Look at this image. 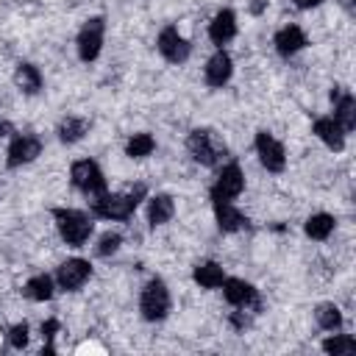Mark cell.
<instances>
[{
	"label": "cell",
	"instance_id": "6da1fadb",
	"mask_svg": "<svg viewBox=\"0 0 356 356\" xmlns=\"http://www.w3.org/2000/svg\"><path fill=\"white\" fill-rule=\"evenodd\" d=\"M147 195V186L145 184H136L125 192H103V195H95L89 197V214L97 217V220H128L136 206L145 200Z\"/></svg>",
	"mask_w": 356,
	"mask_h": 356
},
{
	"label": "cell",
	"instance_id": "7a4b0ae2",
	"mask_svg": "<svg viewBox=\"0 0 356 356\" xmlns=\"http://www.w3.org/2000/svg\"><path fill=\"white\" fill-rule=\"evenodd\" d=\"M53 220H56V231H58L61 242L70 248H83L95 231L92 214H86L81 209L58 206V209H53Z\"/></svg>",
	"mask_w": 356,
	"mask_h": 356
},
{
	"label": "cell",
	"instance_id": "3957f363",
	"mask_svg": "<svg viewBox=\"0 0 356 356\" xmlns=\"http://www.w3.org/2000/svg\"><path fill=\"white\" fill-rule=\"evenodd\" d=\"M186 150H189V156H192L197 164H203V167H217V164H222V159L228 156L225 142H220L217 134L209 131V128H195V131H189V136H186Z\"/></svg>",
	"mask_w": 356,
	"mask_h": 356
},
{
	"label": "cell",
	"instance_id": "277c9868",
	"mask_svg": "<svg viewBox=\"0 0 356 356\" xmlns=\"http://www.w3.org/2000/svg\"><path fill=\"white\" fill-rule=\"evenodd\" d=\"M170 306H172V298H170L167 284L161 278H150L139 295V314L147 323H161L170 314Z\"/></svg>",
	"mask_w": 356,
	"mask_h": 356
},
{
	"label": "cell",
	"instance_id": "5b68a950",
	"mask_svg": "<svg viewBox=\"0 0 356 356\" xmlns=\"http://www.w3.org/2000/svg\"><path fill=\"white\" fill-rule=\"evenodd\" d=\"M70 181H72V186H75L81 195H86V197L103 195V192L108 189L100 164L92 161V159H78V161H72V167H70Z\"/></svg>",
	"mask_w": 356,
	"mask_h": 356
},
{
	"label": "cell",
	"instance_id": "8992f818",
	"mask_svg": "<svg viewBox=\"0 0 356 356\" xmlns=\"http://www.w3.org/2000/svg\"><path fill=\"white\" fill-rule=\"evenodd\" d=\"M220 289H222V298L234 309H248L250 314H259L261 312V295H259V289L250 281H245V278H228L225 275V281H222Z\"/></svg>",
	"mask_w": 356,
	"mask_h": 356
},
{
	"label": "cell",
	"instance_id": "52a82bcc",
	"mask_svg": "<svg viewBox=\"0 0 356 356\" xmlns=\"http://www.w3.org/2000/svg\"><path fill=\"white\" fill-rule=\"evenodd\" d=\"M103 36H106V19L103 17H89L81 31H78V39H75V47H78V58L81 61H95L103 50Z\"/></svg>",
	"mask_w": 356,
	"mask_h": 356
},
{
	"label": "cell",
	"instance_id": "ba28073f",
	"mask_svg": "<svg viewBox=\"0 0 356 356\" xmlns=\"http://www.w3.org/2000/svg\"><path fill=\"white\" fill-rule=\"evenodd\" d=\"M245 189V172L236 161H228L220 167L211 189H209V197L211 200H236Z\"/></svg>",
	"mask_w": 356,
	"mask_h": 356
},
{
	"label": "cell",
	"instance_id": "9c48e42d",
	"mask_svg": "<svg viewBox=\"0 0 356 356\" xmlns=\"http://www.w3.org/2000/svg\"><path fill=\"white\" fill-rule=\"evenodd\" d=\"M156 47H159V53L164 56V61H170V64H184V61L192 56L189 39H186L175 25L161 28V33H159V39H156Z\"/></svg>",
	"mask_w": 356,
	"mask_h": 356
},
{
	"label": "cell",
	"instance_id": "30bf717a",
	"mask_svg": "<svg viewBox=\"0 0 356 356\" xmlns=\"http://www.w3.org/2000/svg\"><path fill=\"white\" fill-rule=\"evenodd\" d=\"M39 156H42V139L36 134H17L8 145L6 164H8V170H17V167H25V164L36 161Z\"/></svg>",
	"mask_w": 356,
	"mask_h": 356
},
{
	"label": "cell",
	"instance_id": "8fae6325",
	"mask_svg": "<svg viewBox=\"0 0 356 356\" xmlns=\"http://www.w3.org/2000/svg\"><path fill=\"white\" fill-rule=\"evenodd\" d=\"M253 145H256V156H259V161H261V167H264L267 172H281V170L286 167L284 145H281L270 131H259L256 139H253Z\"/></svg>",
	"mask_w": 356,
	"mask_h": 356
},
{
	"label": "cell",
	"instance_id": "7c38bea8",
	"mask_svg": "<svg viewBox=\"0 0 356 356\" xmlns=\"http://www.w3.org/2000/svg\"><path fill=\"white\" fill-rule=\"evenodd\" d=\"M89 278H92V264L86 259H78V256L61 261L56 270V286L64 292H78Z\"/></svg>",
	"mask_w": 356,
	"mask_h": 356
},
{
	"label": "cell",
	"instance_id": "4fadbf2b",
	"mask_svg": "<svg viewBox=\"0 0 356 356\" xmlns=\"http://www.w3.org/2000/svg\"><path fill=\"white\" fill-rule=\"evenodd\" d=\"M231 75H234V61L222 47H217V53L203 67V78H206V83L211 89H220V86H225L231 81Z\"/></svg>",
	"mask_w": 356,
	"mask_h": 356
},
{
	"label": "cell",
	"instance_id": "5bb4252c",
	"mask_svg": "<svg viewBox=\"0 0 356 356\" xmlns=\"http://www.w3.org/2000/svg\"><path fill=\"white\" fill-rule=\"evenodd\" d=\"M214 206V220H217V228L222 234H236L242 228H248V217L234 206V200H211Z\"/></svg>",
	"mask_w": 356,
	"mask_h": 356
},
{
	"label": "cell",
	"instance_id": "9a60e30c",
	"mask_svg": "<svg viewBox=\"0 0 356 356\" xmlns=\"http://www.w3.org/2000/svg\"><path fill=\"white\" fill-rule=\"evenodd\" d=\"M273 44H275L278 56L289 58V56L300 53V50L309 44V39H306V33H303V28H300V25H292V22H289V25H284V28H278V31H275Z\"/></svg>",
	"mask_w": 356,
	"mask_h": 356
},
{
	"label": "cell",
	"instance_id": "2e32d148",
	"mask_svg": "<svg viewBox=\"0 0 356 356\" xmlns=\"http://www.w3.org/2000/svg\"><path fill=\"white\" fill-rule=\"evenodd\" d=\"M331 103H334V120L342 125L345 134H350L356 128V100L350 92H342V86L331 89Z\"/></svg>",
	"mask_w": 356,
	"mask_h": 356
},
{
	"label": "cell",
	"instance_id": "e0dca14e",
	"mask_svg": "<svg viewBox=\"0 0 356 356\" xmlns=\"http://www.w3.org/2000/svg\"><path fill=\"white\" fill-rule=\"evenodd\" d=\"M234 36H236V14H234L231 8H220V11L211 17V22H209V39H211V44L222 47V44H228Z\"/></svg>",
	"mask_w": 356,
	"mask_h": 356
},
{
	"label": "cell",
	"instance_id": "ac0fdd59",
	"mask_svg": "<svg viewBox=\"0 0 356 356\" xmlns=\"http://www.w3.org/2000/svg\"><path fill=\"white\" fill-rule=\"evenodd\" d=\"M312 131H314V136L328 147V150H342L345 147V139H348V134L342 131V125L334 120V117H317L314 120V125H312Z\"/></svg>",
	"mask_w": 356,
	"mask_h": 356
},
{
	"label": "cell",
	"instance_id": "d6986e66",
	"mask_svg": "<svg viewBox=\"0 0 356 356\" xmlns=\"http://www.w3.org/2000/svg\"><path fill=\"white\" fill-rule=\"evenodd\" d=\"M14 83H17V89H19L22 95H39L42 86H44V78H42V72H39L36 64L19 61V64L14 67Z\"/></svg>",
	"mask_w": 356,
	"mask_h": 356
},
{
	"label": "cell",
	"instance_id": "ffe728a7",
	"mask_svg": "<svg viewBox=\"0 0 356 356\" xmlns=\"http://www.w3.org/2000/svg\"><path fill=\"white\" fill-rule=\"evenodd\" d=\"M22 295H25L28 300H33V303H47V300H53V295H56V278L47 275V273H39V275H33V278L25 281Z\"/></svg>",
	"mask_w": 356,
	"mask_h": 356
},
{
	"label": "cell",
	"instance_id": "44dd1931",
	"mask_svg": "<svg viewBox=\"0 0 356 356\" xmlns=\"http://www.w3.org/2000/svg\"><path fill=\"white\" fill-rule=\"evenodd\" d=\"M172 214H175V200L170 195L159 192V195L147 197V222H150V228H159V225L170 222Z\"/></svg>",
	"mask_w": 356,
	"mask_h": 356
},
{
	"label": "cell",
	"instance_id": "7402d4cb",
	"mask_svg": "<svg viewBox=\"0 0 356 356\" xmlns=\"http://www.w3.org/2000/svg\"><path fill=\"white\" fill-rule=\"evenodd\" d=\"M192 281L200 286V289H220L222 281H225V273L217 261H197L195 270H192Z\"/></svg>",
	"mask_w": 356,
	"mask_h": 356
},
{
	"label": "cell",
	"instance_id": "603a6c76",
	"mask_svg": "<svg viewBox=\"0 0 356 356\" xmlns=\"http://www.w3.org/2000/svg\"><path fill=\"white\" fill-rule=\"evenodd\" d=\"M334 228H337V220H334V214H328V211L312 214V217L306 220V225H303L306 236H309V239H317V242L328 239V236L334 234Z\"/></svg>",
	"mask_w": 356,
	"mask_h": 356
},
{
	"label": "cell",
	"instance_id": "cb8c5ba5",
	"mask_svg": "<svg viewBox=\"0 0 356 356\" xmlns=\"http://www.w3.org/2000/svg\"><path fill=\"white\" fill-rule=\"evenodd\" d=\"M86 131H89V122H86L83 117H64V120L58 122V128H56L58 142H64V145L81 142V139L86 136Z\"/></svg>",
	"mask_w": 356,
	"mask_h": 356
},
{
	"label": "cell",
	"instance_id": "d4e9b609",
	"mask_svg": "<svg viewBox=\"0 0 356 356\" xmlns=\"http://www.w3.org/2000/svg\"><path fill=\"white\" fill-rule=\"evenodd\" d=\"M314 320L323 331H339L342 328V312L337 303H320L314 309Z\"/></svg>",
	"mask_w": 356,
	"mask_h": 356
},
{
	"label": "cell",
	"instance_id": "484cf974",
	"mask_svg": "<svg viewBox=\"0 0 356 356\" xmlns=\"http://www.w3.org/2000/svg\"><path fill=\"white\" fill-rule=\"evenodd\" d=\"M323 350L331 353V356H350V353H356V339L350 334H337L334 331L331 337L323 339Z\"/></svg>",
	"mask_w": 356,
	"mask_h": 356
},
{
	"label": "cell",
	"instance_id": "4316f807",
	"mask_svg": "<svg viewBox=\"0 0 356 356\" xmlns=\"http://www.w3.org/2000/svg\"><path fill=\"white\" fill-rule=\"evenodd\" d=\"M156 150V139L150 136V134H134L128 142H125V156H131V159H145V156H150Z\"/></svg>",
	"mask_w": 356,
	"mask_h": 356
},
{
	"label": "cell",
	"instance_id": "83f0119b",
	"mask_svg": "<svg viewBox=\"0 0 356 356\" xmlns=\"http://www.w3.org/2000/svg\"><path fill=\"white\" fill-rule=\"evenodd\" d=\"M120 245H122V236H120L117 231H106V234L97 239L95 253H97L100 259H108V256H114V253L120 250Z\"/></svg>",
	"mask_w": 356,
	"mask_h": 356
},
{
	"label": "cell",
	"instance_id": "f1b7e54d",
	"mask_svg": "<svg viewBox=\"0 0 356 356\" xmlns=\"http://www.w3.org/2000/svg\"><path fill=\"white\" fill-rule=\"evenodd\" d=\"M28 339H31V328H28V323H17V325H11V331H8V345H11L14 350H22V348L28 345Z\"/></svg>",
	"mask_w": 356,
	"mask_h": 356
},
{
	"label": "cell",
	"instance_id": "f546056e",
	"mask_svg": "<svg viewBox=\"0 0 356 356\" xmlns=\"http://www.w3.org/2000/svg\"><path fill=\"white\" fill-rule=\"evenodd\" d=\"M56 331H58V320H44L42 323V337H44V348H42V353H53V339H56Z\"/></svg>",
	"mask_w": 356,
	"mask_h": 356
},
{
	"label": "cell",
	"instance_id": "4dcf8cb0",
	"mask_svg": "<svg viewBox=\"0 0 356 356\" xmlns=\"http://www.w3.org/2000/svg\"><path fill=\"white\" fill-rule=\"evenodd\" d=\"M228 323H231V328H234V331H239V334H242V331L250 325V312H248V309H236V312H231Z\"/></svg>",
	"mask_w": 356,
	"mask_h": 356
},
{
	"label": "cell",
	"instance_id": "1f68e13d",
	"mask_svg": "<svg viewBox=\"0 0 356 356\" xmlns=\"http://www.w3.org/2000/svg\"><path fill=\"white\" fill-rule=\"evenodd\" d=\"M292 3H295L298 8H317L323 0H292Z\"/></svg>",
	"mask_w": 356,
	"mask_h": 356
}]
</instances>
